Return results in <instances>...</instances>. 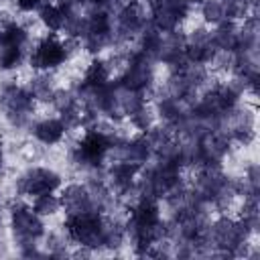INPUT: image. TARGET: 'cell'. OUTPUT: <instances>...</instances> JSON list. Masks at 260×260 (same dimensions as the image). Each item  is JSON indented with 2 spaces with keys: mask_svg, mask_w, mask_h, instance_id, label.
<instances>
[{
  "mask_svg": "<svg viewBox=\"0 0 260 260\" xmlns=\"http://www.w3.org/2000/svg\"><path fill=\"white\" fill-rule=\"evenodd\" d=\"M24 43H26V30L20 24L10 22L4 28H0V49H22Z\"/></svg>",
  "mask_w": 260,
  "mask_h": 260,
  "instance_id": "obj_9",
  "label": "cell"
},
{
  "mask_svg": "<svg viewBox=\"0 0 260 260\" xmlns=\"http://www.w3.org/2000/svg\"><path fill=\"white\" fill-rule=\"evenodd\" d=\"M106 79H108V69H106V65H104L102 61H93V63L89 65L87 73H85V85L98 89V87H102V85L106 83Z\"/></svg>",
  "mask_w": 260,
  "mask_h": 260,
  "instance_id": "obj_12",
  "label": "cell"
},
{
  "mask_svg": "<svg viewBox=\"0 0 260 260\" xmlns=\"http://www.w3.org/2000/svg\"><path fill=\"white\" fill-rule=\"evenodd\" d=\"M59 185H61V179H59L57 173H53V171H49V169H30L28 173H24V175L18 179L16 189H18L22 195L37 197V195L53 193Z\"/></svg>",
  "mask_w": 260,
  "mask_h": 260,
  "instance_id": "obj_3",
  "label": "cell"
},
{
  "mask_svg": "<svg viewBox=\"0 0 260 260\" xmlns=\"http://www.w3.org/2000/svg\"><path fill=\"white\" fill-rule=\"evenodd\" d=\"M12 230L16 240L22 246H32L43 236V223L39 215L32 211V207L26 205H12Z\"/></svg>",
  "mask_w": 260,
  "mask_h": 260,
  "instance_id": "obj_2",
  "label": "cell"
},
{
  "mask_svg": "<svg viewBox=\"0 0 260 260\" xmlns=\"http://www.w3.org/2000/svg\"><path fill=\"white\" fill-rule=\"evenodd\" d=\"M35 136L41 140V142H45V144H55V142H59L61 138H63V134H65V122L63 120H55V118H51V120H43V122H39L37 126H35Z\"/></svg>",
  "mask_w": 260,
  "mask_h": 260,
  "instance_id": "obj_7",
  "label": "cell"
},
{
  "mask_svg": "<svg viewBox=\"0 0 260 260\" xmlns=\"http://www.w3.org/2000/svg\"><path fill=\"white\" fill-rule=\"evenodd\" d=\"M0 102H2L6 116L12 120V124H22L32 110V93H28L16 85L6 87Z\"/></svg>",
  "mask_w": 260,
  "mask_h": 260,
  "instance_id": "obj_6",
  "label": "cell"
},
{
  "mask_svg": "<svg viewBox=\"0 0 260 260\" xmlns=\"http://www.w3.org/2000/svg\"><path fill=\"white\" fill-rule=\"evenodd\" d=\"M61 199H57L53 193H45V195H37L32 201V211L37 215H51L59 209Z\"/></svg>",
  "mask_w": 260,
  "mask_h": 260,
  "instance_id": "obj_11",
  "label": "cell"
},
{
  "mask_svg": "<svg viewBox=\"0 0 260 260\" xmlns=\"http://www.w3.org/2000/svg\"><path fill=\"white\" fill-rule=\"evenodd\" d=\"M136 171H138V167L134 162H120V165H116L112 169V177H114V181L118 185H130V181H132Z\"/></svg>",
  "mask_w": 260,
  "mask_h": 260,
  "instance_id": "obj_13",
  "label": "cell"
},
{
  "mask_svg": "<svg viewBox=\"0 0 260 260\" xmlns=\"http://www.w3.org/2000/svg\"><path fill=\"white\" fill-rule=\"evenodd\" d=\"M2 165H4V154H2V144H0V171H2Z\"/></svg>",
  "mask_w": 260,
  "mask_h": 260,
  "instance_id": "obj_16",
  "label": "cell"
},
{
  "mask_svg": "<svg viewBox=\"0 0 260 260\" xmlns=\"http://www.w3.org/2000/svg\"><path fill=\"white\" fill-rule=\"evenodd\" d=\"M67 59V49L65 45L55 37V35H49L45 37L32 51L30 55V63L32 67L37 69H51V67H57L61 65L63 61Z\"/></svg>",
  "mask_w": 260,
  "mask_h": 260,
  "instance_id": "obj_5",
  "label": "cell"
},
{
  "mask_svg": "<svg viewBox=\"0 0 260 260\" xmlns=\"http://www.w3.org/2000/svg\"><path fill=\"white\" fill-rule=\"evenodd\" d=\"M43 2H45V0H16V4H18L20 10H35V8H39Z\"/></svg>",
  "mask_w": 260,
  "mask_h": 260,
  "instance_id": "obj_15",
  "label": "cell"
},
{
  "mask_svg": "<svg viewBox=\"0 0 260 260\" xmlns=\"http://www.w3.org/2000/svg\"><path fill=\"white\" fill-rule=\"evenodd\" d=\"M120 22L128 28V30H134V28H138L140 24H142V14H140V10H138V4L134 2V4H130L122 14H120Z\"/></svg>",
  "mask_w": 260,
  "mask_h": 260,
  "instance_id": "obj_14",
  "label": "cell"
},
{
  "mask_svg": "<svg viewBox=\"0 0 260 260\" xmlns=\"http://www.w3.org/2000/svg\"><path fill=\"white\" fill-rule=\"evenodd\" d=\"M112 138L98 130H87L75 148V156L83 165H100L104 154L110 150Z\"/></svg>",
  "mask_w": 260,
  "mask_h": 260,
  "instance_id": "obj_4",
  "label": "cell"
},
{
  "mask_svg": "<svg viewBox=\"0 0 260 260\" xmlns=\"http://www.w3.org/2000/svg\"><path fill=\"white\" fill-rule=\"evenodd\" d=\"M65 228H67V234L71 236V240H75L81 246L98 248V246H104L108 242V230L110 228H106L104 219L93 209L69 213Z\"/></svg>",
  "mask_w": 260,
  "mask_h": 260,
  "instance_id": "obj_1",
  "label": "cell"
},
{
  "mask_svg": "<svg viewBox=\"0 0 260 260\" xmlns=\"http://www.w3.org/2000/svg\"><path fill=\"white\" fill-rule=\"evenodd\" d=\"M41 20L51 28V30H59L65 26L67 22V10L63 6H45L41 10Z\"/></svg>",
  "mask_w": 260,
  "mask_h": 260,
  "instance_id": "obj_10",
  "label": "cell"
},
{
  "mask_svg": "<svg viewBox=\"0 0 260 260\" xmlns=\"http://www.w3.org/2000/svg\"><path fill=\"white\" fill-rule=\"evenodd\" d=\"M61 203L67 207V211H69V213H75V211H87V209H91V197H89V193H87L83 187H79V185L69 187V189L63 193Z\"/></svg>",
  "mask_w": 260,
  "mask_h": 260,
  "instance_id": "obj_8",
  "label": "cell"
}]
</instances>
